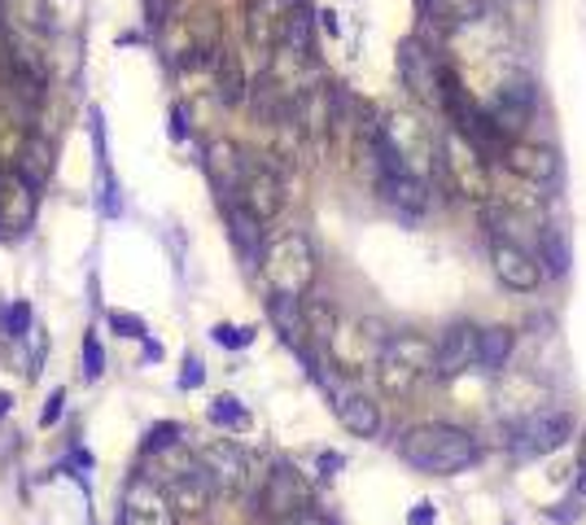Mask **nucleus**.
Segmentation results:
<instances>
[{
    "instance_id": "f257e3e1",
    "label": "nucleus",
    "mask_w": 586,
    "mask_h": 525,
    "mask_svg": "<svg viewBox=\"0 0 586 525\" xmlns=\"http://www.w3.org/2000/svg\"><path fill=\"white\" fill-rule=\"evenodd\" d=\"M398 455L403 464H412L416 473H430V477H455L464 468H473L482 460V443L459 430V425H412L403 438H398Z\"/></svg>"
},
{
    "instance_id": "f03ea898",
    "label": "nucleus",
    "mask_w": 586,
    "mask_h": 525,
    "mask_svg": "<svg viewBox=\"0 0 586 525\" xmlns=\"http://www.w3.org/2000/svg\"><path fill=\"white\" fill-rule=\"evenodd\" d=\"M259 272L267 281L272 294L281 299H302L315 276H320V259H315V245L306 232H281V236H267L263 245V259H259Z\"/></svg>"
},
{
    "instance_id": "7ed1b4c3",
    "label": "nucleus",
    "mask_w": 586,
    "mask_h": 525,
    "mask_svg": "<svg viewBox=\"0 0 586 525\" xmlns=\"http://www.w3.org/2000/svg\"><path fill=\"white\" fill-rule=\"evenodd\" d=\"M425 376H438V342L421 333H394L376 360V381L390 398H407Z\"/></svg>"
},
{
    "instance_id": "20e7f679",
    "label": "nucleus",
    "mask_w": 586,
    "mask_h": 525,
    "mask_svg": "<svg viewBox=\"0 0 586 525\" xmlns=\"http://www.w3.org/2000/svg\"><path fill=\"white\" fill-rule=\"evenodd\" d=\"M438 180L446 193H459L468 202H491V171H486V158L473 150L459 132L442 128L438 132Z\"/></svg>"
},
{
    "instance_id": "39448f33",
    "label": "nucleus",
    "mask_w": 586,
    "mask_h": 525,
    "mask_svg": "<svg viewBox=\"0 0 586 525\" xmlns=\"http://www.w3.org/2000/svg\"><path fill=\"white\" fill-rule=\"evenodd\" d=\"M223 202L245 206L259 224H272V220L285 211V180H281V171H276L267 158L250 153V162H245V171H241L232 198H223Z\"/></svg>"
},
{
    "instance_id": "423d86ee",
    "label": "nucleus",
    "mask_w": 586,
    "mask_h": 525,
    "mask_svg": "<svg viewBox=\"0 0 586 525\" xmlns=\"http://www.w3.org/2000/svg\"><path fill=\"white\" fill-rule=\"evenodd\" d=\"M442 67L438 53L421 40V36H407L403 44H398V79H403V88L421 101V105H434L442 110Z\"/></svg>"
},
{
    "instance_id": "0eeeda50",
    "label": "nucleus",
    "mask_w": 586,
    "mask_h": 525,
    "mask_svg": "<svg viewBox=\"0 0 586 525\" xmlns=\"http://www.w3.org/2000/svg\"><path fill=\"white\" fill-rule=\"evenodd\" d=\"M162 491L171 495V504L175 508H189V513H202L206 504H211V495H215V486H211V477H206V468H202V460L198 455H180V447L166 451L162 455Z\"/></svg>"
},
{
    "instance_id": "6e6552de",
    "label": "nucleus",
    "mask_w": 586,
    "mask_h": 525,
    "mask_svg": "<svg viewBox=\"0 0 586 525\" xmlns=\"http://www.w3.org/2000/svg\"><path fill=\"white\" fill-rule=\"evenodd\" d=\"M569 438H574V416L565 407H534L513 425L516 455H543V451L565 447Z\"/></svg>"
},
{
    "instance_id": "1a4fd4ad",
    "label": "nucleus",
    "mask_w": 586,
    "mask_h": 525,
    "mask_svg": "<svg viewBox=\"0 0 586 525\" xmlns=\"http://www.w3.org/2000/svg\"><path fill=\"white\" fill-rule=\"evenodd\" d=\"M123 525H180V508L153 473H132L123 486Z\"/></svg>"
},
{
    "instance_id": "9d476101",
    "label": "nucleus",
    "mask_w": 586,
    "mask_h": 525,
    "mask_svg": "<svg viewBox=\"0 0 586 525\" xmlns=\"http://www.w3.org/2000/svg\"><path fill=\"white\" fill-rule=\"evenodd\" d=\"M491 267L499 285L513 294H529L543 285V259H534L529 245H521L513 236H491Z\"/></svg>"
},
{
    "instance_id": "9b49d317",
    "label": "nucleus",
    "mask_w": 586,
    "mask_h": 525,
    "mask_svg": "<svg viewBox=\"0 0 586 525\" xmlns=\"http://www.w3.org/2000/svg\"><path fill=\"white\" fill-rule=\"evenodd\" d=\"M534 110H538V92H534L529 79H504L499 92H495V101L486 105L491 123H495L504 137H513V141H521V132L529 128Z\"/></svg>"
},
{
    "instance_id": "f8f14e48",
    "label": "nucleus",
    "mask_w": 586,
    "mask_h": 525,
    "mask_svg": "<svg viewBox=\"0 0 586 525\" xmlns=\"http://www.w3.org/2000/svg\"><path fill=\"white\" fill-rule=\"evenodd\" d=\"M324 390L333 394V412H337V421H342V430L346 434H355V438H376V430H381V407L372 403V394L364 390H351V385H342V381H333V376L324 373Z\"/></svg>"
},
{
    "instance_id": "ddd939ff",
    "label": "nucleus",
    "mask_w": 586,
    "mask_h": 525,
    "mask_svg": "<svg viewBox=\"0 0 586 525\" xmlns=\"http://www.w3.org/2000/svg\"><path fill=\"white\" fill-rule=\"evenodd\" d=\"M306 508H311V491H306L302 473L293 464H276L267 473V486H263V513L276 522H293Z\"/></svg>"
},
{
    "instance_id": "4468645a",
    "label": "nucleus",
    "mask_w": 586,
    "mask_h": 525,
    "mask_svg": "<svg viewBox=\"0 0 586 525\" xmlns=\"http://www.w3.org/2000/svg\"><path fill=\"white\" fill-rule=\"evenodd\" d=\"M198 460H202V468H206V477H211V486L223 491V495H232V491H241L245 486V473H250V460H245V451L236 447V443H206V447L198 451Z\"/></svg>"
},
{
    "instance_id": "2eb2a0df",
    "label": "nucleus",
    "mask_w": 586,
    "mask_h": 525,
    "mask_svg": "<svg viewBox=\"0 0 586 525\" xmlns=\"http://www.w3.org/2000/svg\"><path fill=\"white\" fill-rule=\"evenodd\" d=\"M477 346H482V329H477V324H468V320L451 324V329L438 337V376L442 381L468 373V368L477 364Z\"/></svg>"
},
{
    "instance_id": "dca6fc26",
    "label": "nucleus",
    "mask_w": 586,
    "mask_h": 525,
    "mask_svg": "<svg viewBox=\"0 0 586 525\" xmlns=\"http://www.w3.org/2000/svg\"><path fill=\"white\" fill-rule=\"evenodd\" d=\"M499 162L513 171L516 180H529V184H547L560 171L556 150L552 145H538V141H508V150H504Z\"/></svg>"
},
{
    "instance_id": "f3484780",
    "label": "nucleus",
    "mask_w": 586,
    "mask_h": 525,
    "mask_svg": "<svg viewBox=\"0 0 586 525\" xmlns=\"http://www.w3.org/2000/svg\"><path fill=\"white\" fill-rule=\"evenodd\" d=\"M285 22L290 13L281 9V0H250V22H245V36L259 53H276L281 40H285Z\"/></svg>"
},
{
    "instance_id": "a211bd4d",
    "label": "nucleus",
    "mask_w": 586,
    "mask_h": 525,
    "mask_svg": "<svg viewBox=\"0 0 586 525\" xmlns=\"http://www.w3.org/2000/svg\"><path fill=\"white\" fill-rule=\"evenodd\" d=\"M376 189H381V198H385L390 206H398V211H407V215L430 211V198H434L430 180H421V175H412V171H403V175H381Z\"/></svg>"
},
{
    "instance_id": "6ab92c4d",
    "label": "nucleus",
    "mask_w": 586,
    "mask_h": 525,
    "mask_svg": "<svg viewBox=\"0 0 586 525\" xmlns=\"http://www.w3.org/2000/svg\"><path fill=\"white\" fill-rule=\"evenodd\" d=\"M223 220H228V236H232V245L241 250V259L250 263V267H259V259H263V245H267V236H263V224L245 211V206H232V202H223Z\"/></svg>"
},
{
    "instance_id": "aec40b11",
    "label": "nucleus",
    "mask_w": 586,
    "mask_h": 525,
    "mask_svg": "<svg viewBox=\"0 0 586 525\" xmlns=\"http://www.w3.org/2000/svg\"><path fill=\"white\" fill-rule=\"evenodd\" d=\"M267 315H272V324L281 329V337L290 342L297 355H306V351H311V337H306V315H302V299H281V294H272V302H267Z\"/></svg>"
},
{
    "instance_id": "412c9836",
    "label": "nucleus",
    "mask_w": 586,
    "mask_h": 525,
    "mask_svg": "<svg viewBox=\"0 0 586 525\" xmlns=\"http://www.w3.org/2000/svg\"><path fill=\"white\" fill-rule=\"evenodd\" d=\"M538 259H543V272L547 276H569L574 267V241H569V228L565 224H543L538 232Z\"/></svg>"
},
{
    "instance_id": "4be33fe9",
    "label": "nucleus",
    "mask_w": 586,
    "mask_h": 525,
    "mask_svg": "<svg viewBox=\"0 0 586 525\" xmlns=\"http://www.w3.org/2000/svg\"><path fill=\"white\" fill-rule=\"evenodd\" d=\"M513 351H516V333L508 329V324H491V329H482L477 364H482L486 373H504L508 360H513Z\"/></svg>"
},
{
    "instance_id": "5701e85b",
    "label": "nucleus",
    "mask_w": 586,
    "mask_h": 525,
    "mask_svg": "<svg viewBox=\"0 0 586 525\" xmlns=\"http://www.w3.org/2000/svg\"><path fill=\"white\" fill-rule=\"evenodd\" d=\"M302 315H306V337H311V346H320V351L329 355V346L337 342V329H342L337 311L320 299H302Z\"/></svg>"
},
{
    "instance_id": "b1692460",
    "label": "nucleus",
    "mask_w": 586,
    "mask_h": 525,
    "mask_svg": "<svg viewBox=\"0 0 586 525\" xmlns=\"http://www.w3.org/2000/svg\"><path fill=\"white\" fill-rule=\"evenodd\" d=\"M211 67H215V92H220V101L223 105H236L245 97V71H241L236 53H228L220 44L215 58H211Z\"/></svg>"
},
{
    "instance_id": "393cba45",
    "label": "nucleus",
    "mask_w": 586,
    "mask_h": 525,
    "mask_svg": "<svg viewBox=\"0 0 586 525\" xmlns=\"http://www.w3.org/2000/svg\"><path fill=\"white\" fill-rule=\"evenodd\" d=\"M281 49H290L293 58H306V62H311V49H315V44H311V13H306V9H290Z\"/></svg>"
},
{
    "instance_id": "a878e982",
    "label": "nucleus",
    "mask_w": 586,
    "mask_h": 525,
    "mask_svg": "<svg viewBox=\"0 0 586 525\" xmlns=\"http://www.w3.org/2000/svg\"><path fill=\"white\" fill-rule=\"evenodd\" d=\"M211 421H215L220 430H245V425H250V412L241 407V398L220 394V398H211Z\"/></svg>"
},
{
    "instance_id": "bb28decb",
    "label": "nucleus",
    "mask_w": 586,
    "mask_h": 525,
    "mask_svg": "<svg viewBox=\"0 0 586 525\" xmlns=\"http://www.w3.org/2000/svg\"><path fill=\"white\" fill-rule=\"evenodd\" d=\"M180 438H184V425H175V421H162V425H153L145 434V451L149 455H166V451L180 447Z\"/></svg>"
},
{
    "instance_id": "cd10ccee",
    "label": "nucleus",
    "mask_w": 586,
    "mask_h": 525,
    "mask_svg": "<svg viewBox=\"0 0 586 525\" xmlns=\"http://www.w3.org/2000/svg\"><path fill=\"white\" fill-rule=\"evenodd\" d=\"M101 373H105V351H101V337L88 333V337H83V376L97 381Z\"/></svg>"
},
{
    "instance_id": "c85d7f7f",
    "label": "nucleus",
    "mask_w": 586,
    "mask_h": 525,
    "mask_svg": "<svg viewBox=\"0 0 586 525\" xmlns=\"http://www.w3.org/2000/svg\"><path fill=\"white\" fill-rule=\"evenodd\" d=\"M211 337H215L220 346H228V351H241V346L254 342V329H241V324H215Z\"/></svg>"
},
{
    "instance_id": "c756f323",
    "label": "nucleus",
    "mask_w": 586,
    "mask_h": 525,
    "mask_svg": "<svg viewBox=\"0 0 586 525\" xmlns=\"http://www.w3.org/2000/svg\"><path fill=\"white\" fill-rule=\"evenodd\" d=\"M583 513H586V495H583V491H578V495H569V499H560V504H556V508H552L547 517H552V522H560V525H574V522H578V517H583Z\"/></svg>"
},
{
    "instance_id": "7c9ffc66",
    "label": "nucleus",
    "mask_w": 586,
    "mask_h": 525,
    "mask_svg": "<svg viewBox=\"0 0 586 525\" xmlns=\"http://www.w3.org/2000/svg\"><path fill=\"white\" fill-rule=\"evenodd\" d=\"M4 329H9V337H22V333L31 329V306H27V302H13V306L4 311Z\"/></svg>"
},
{
    "instance_id": "2f4dec72",
    "label": "nucleus",
    "mask_w": 586,
    "mask_h": 525,
    "mask_svg": "<svg viewBox=\"0 0 586 525\" xmlns=\"http://www.w3.org/2000/svg\"><path fill=\"white\" fill-rule=\"evenodd\" d=\"M62 403H67V390H53V394H49V403H44V412H40V425H44V430L62 421Z\"/></svg>"
},
{
    "instance_id": "473e14b6",
    "label": "nucleus",
    "mask_w": 586,
    "mask_h": 525,
    "mask_svg": "<svg viewBox=\"0 0 586 525\" xmlns=\"http://www.w3.org/2000/svg\"><path fill=\"white\" fill-rule=\"evenodd\" d=\"M202 381H206V364H202L198 355H193V360H184V373H180V385H184V390H198Z\"/></svg>"
},
{
    "instance_id": "72a5a7b5",
    "label": "nucleus",
    "mask_w": 586,
    "mask_h": 525,
    "mask_svg": "<svg viewBox=\"0 0 586 525\" xmlns=\"http://www.w3.org/2000/svg\"><path fill=\"white\" fill-rule=\"evenodd\" d=\"M110 324H114V329H119L123 337H149L145 324H141L137 315H119V311H114V315H110Z\"/></svg>"
},
{
    "instance_id": "f704fd0d",
    "label": "nucleus",
    "mask_w": 586,
    "mask_h": 525,
    "mask_svg": "<svg viewBox=\"0 0 586 525\" xmlns=\"http://www.w3.org/2000/svg\"><path fill=\"white\" fill-rule=\"evenodd\" d=\"M315 464H320V477H337V473H342V464H346V460H342V455H337V451H324V455H320V460H315Z\"/></svg>"
},
{
    "instance_id": "c9c22d12",
    "label": "nucleus",
    "mask_w": 586,
    "mask_h": 525,
    "mask_svg": "<svg viewBox=\"0 0 586 525\" xmlns=\"http://www.w3.org/2000/svg\"><path fill=\"white\" fill-rule=\"evenodd\" d=\"M145 18L158 27V22H166L171 18V0H145Z\"/></svg>"
},
{
    "instance_id": "e433bc0d",
    "label": "nucleus",
    "mask_w": 586,
    "mask_h": 525,
    "mask_svg": "<svg viewBox=\"0 0 586 525\" xmlns=\"http://www.w3.org/2000/svg\"><path fill=\"white\" fill-rule=\"evenodd\" d=\"M434 517H438V513H434V504H430V499H421V504L412 508L407 525H434Z\"/></svg>"
},
{
    "instance_id": "4c0bfd02",
    "label": "nucleus",
    "mask_w": 586,
    "mask_h": 525,
    "mask_svg": "<svg viewBox=\"0 0 586 525\" xmlns=\"http://www.w3.org/2000/svg\"><path fill=\"white\" fill-rule=\"evenodd\" d=\"M184 137H189V128H184V110L175 105V110H171V141H184Z\"/></svg>"
},
{
    "instance_id": "58836bf2",
    "label": "nucleus",
    "mask_w": 586,
    "mask_h": 525,
    "mask_svg": "<svg viewBox=\"0 0 586 525\" xmlns=\"http://www.w3.org/2000/svg\"><path fill=\"white\" fill-rule=\"evenodd\" d=\"M293 525H333V522H329L324 513H315V508H306V513H297V517H293Z\"/></svg>"
},
{
    "instance_id": "ea45409f",
    "label": "nucleus",
    "mask_w": 586,
    "mask_h": 525,
    "mask_svg": "<svg viewBox=\"0 0 586 525\" xmlns=\"http://www.w3.org/2000/svg\"><path fill=\"white\" fill-rule=\"evenodd\" d=\"M320 18H324V31H329V36H337V13L329 9V13H320Z\"/></svg>"
},
{
    "instance_id": "a19ab883",
    "label": "nucleus",
    "mask_w": 586,
    "mask_h": 525,
    "mask_svg": "<svg viewBox=\"0 0 586 525\" xmlns=\"http://www.w3.org/2000/svg\"><path fill=\"white\" fill-rule=\"evenodd\" d=\"M9 403H13V398H9V394H0V416L9 412Z\"/></svg>"
},
{
    "instance_id": "79ce46f5",
    "label": "nucleus",
    "mask_w": 586,
    "mask_h": 525,
    "mask_svg": "<svg viewBox=\"0 0 586 525\" xmlns=\"http://www.w3.org/2000/svg\"><path fill=\"white\" fill-rule=\"evenodd\" d=\"M434 4H438V0H421V9H434Z\"/></svg>"
},
{
    "instance_id": "37998d69",
    "label": "nucleus",
    "mask_w": 586,
    "mask_h": 525,
    "mask_svg": "<svg viewBox=\"0 0 586 525\" xmlns=\"http://www.w3.org/2000/svg\"><path fill=\"white\" fill-rule=\"evenodd\" d=\"M290 4H293V9H306V0H290Z\"/></svg>"
},
{
    "instance_id": "c03bdc74",
    "label": "nucleus",
    "mask_w": 586,
    "mask_h": 525,
    "mask_svg": "<svg viewBox=\"0 0 586 525\" xmlns=\"http://www.w3.org/2000/svg\"><path fill=\"white\" fill-rule=\"evenodd\" d=\"M276 525H293V522H276Z\"/></svg>"
}]
</instances>
